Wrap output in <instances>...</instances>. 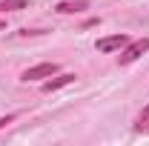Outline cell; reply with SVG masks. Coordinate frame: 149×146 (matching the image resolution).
<instances>
[{
  "label": "cell",
  "instance_id": "obj_1",
  "mask_svg": "<svg viewBox=\"0 0 149 146\" xmlns=\"http://www.w3.org/2000/svg\"><path fill=\"white\" fill-rule=\"evenodd\" d=\"M146 52H149V37L129 40V43L120 49V55H118V63H120V66H129V63H135L138 57H143Z\"/></svg>",
  "mask_w": 149,
  "mask_h": 146
},
{
  "label": "cell",
  "instance_id": "obj_2",
  "mask_svg": "<svg viewBox=\"0 0 149 146\" xmlns=\"http://www.w3.org/2000/svg\"><path fill=\"white\" fill-rule=\"evenodd\" d=\"M52 74H57V63H37V66H32V69H26L20 74V80L23 83H32V80H46Z\"/></svg>",
  "mask_w": 149,
  "mask_h": 146
},
{
  "label": "cell",
  "instance_id": "obj_7",
  "mask_svg": "<svg viewBox=\"0 0 149 146\" xmlns=\"http://www.w3.org/2000/svg\"><path fill=\"white\" fill-rule=\"evenodd\" d=\"M29 9V0H0V12H20Z\"/></svg>",
  "mask_w": 149,
  "mask_h": 146
},
{
  "label": "cell",
  "instance_id": "obj_8",
  "mask_svg": "<svg viewBox=\"0 0 149 146\" xmlns=\"http://www.w3.org/2000/svg\"><path fill=\"white\" fill-rule=\"evenodd\" d=\"M35 35H46L43 29H20L17 32V37H35Z\"/></svg>",
  "mask_w": 149,
  "mask_h": 146
},
{
  "label": "cell",
  "instance_id": "obj_4",
  "mask_svg": "<svg viewBox=\"0 0 149 146\" xmlns=\"http://www.w3.org/2000/svg\"><path fill=\"white\" fill-rule=\"evenodd\" d=\"M69 83H74V74L72 72H63V74H57V77L43 80V92L49 95V92H57V89H63V86H69Z\"/></svg>",
  "mask_w": 149,
  "mask_h": 146
},
{
  "label": "cell",
  "instance_id": "obj_5",
  "mask_svg": "<svg viewBox=\"0 0 149 146\" xmlns=\"http://www.w3.org/2000/svg\"><path fill=\"white\" fill-rule=\"evenodd\" d=\"M86 9H89L86 0H63V3L55 6L57 15H80V12H86Z\"/></svg>",
  "mask_w": 149,
  "mask_h": 146
},
{
  "label": "cell",
  "instance_id": "obj_6",
  "mask_svg": "<svg viewBox=\"0 0 149 146\" xmlns=\"http://www.w3.org/2000/svg\"><path fill=\"white\" fill-rule=\"evenodd\" d=\"M135 132H138V135H149V103L141 109V115L135 117Z\"/></svg>",
  "mask_w": 149,
  "mask_h": 146
},
{
  "label": "cell",
  "instance_id": "obj_10",
  "mask_svg": "<svg viewBox=\"0 0 149 146\" xmlns=\"http://www.w3.org/2000/svg\"><path fill=\"white\" fill-rule=\"evenodd\" d=\"M0 29H6V23H3V20H0Z\"/></svg>",
  "mask_w": 149,
  "mask_h": 146
},
{
  "label": "cell",
  "instance_id": "obj_9",
  "mask_svg": "<svg viewBox=\"0 0 149 146\" xmlns=\"http://www.w3.org/2000/svg\"><path fill=\"white\" fill-rule=\"evenodd\" d=\"M15 117H17V115H6V117H0V129H6L9 123H15Z\"/></svg>",
  "mask_w": 149,
  "mask_h": 146
},
{
  "label": "cell",
  "instance_id": "obj_3",
  "mask_svg": "<svg viewBox=\"0 0 149 146\" xmlns=\"http://www.w3.org/2000/svg\"><path fill=\"white\" fill-rule=\"evenodd\" d=\"M126 43H129L126 35H112V37H100V40L95 43V49H97V52H120Z\"/></svg>",
  "mask_w": 149,
  "mask_h": 146
}]
</instances>
